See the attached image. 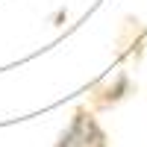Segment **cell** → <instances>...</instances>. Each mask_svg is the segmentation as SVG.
I'll use <instances>...</instances> for the list:
<instances>
[{"mask_svg": "<svg viewBox=\"0 0 147 147\" xmlns=\"http://www.w3.org/2000/svg\"><path fill=\"white\" fill-rule=\"evenodd\" d=\"M53 147H109V136L88 109H77Z\"/></svg>", "mask_w": 147, "mask_h": 147, "instance_id": "6da1fadb", "label": "cell"}]
</instances>
